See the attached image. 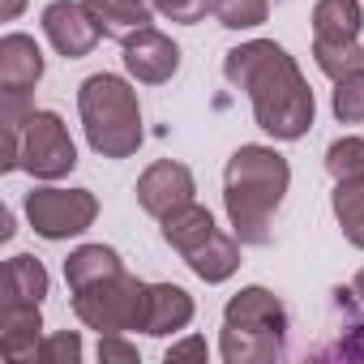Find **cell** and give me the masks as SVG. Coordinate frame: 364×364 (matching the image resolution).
<instances>
[{"label": "cell", "instance_id": "cell-1", "mask_svg": "<svg viewBox=\"0 0 364 364\" xmlns=\"http://www.w3.org/2000/svg\"><path fill=\"white\" fill-rule=\"evenodd\" d=\"M223 77L232 90L249 95L253 120L266 137H274V141L309 137V129L317 120V99H313V86L304 82L296 56L283 43H274V39L236 43L223 56Z\"/></svg>", "mask_w": 364, "mask_h": 364}, {"label": "cell", "instance_id": "cell-2", "mask_svg": "<svg viewBox=\"0 0 364 364\" xmlns=\"http://www.w3.org/2000/svg\"><path fill=\"white\" fill-rule=\"evenodd\" d=\"M291 193V163L266 146V141H245L232 150L223 167V210L240 245L266 249L274 240V215Z\"/></svg>", "mask_w": 364, "mask_h": 364}, {"label": "cell", "instance_id": "cell-3", "mask_svg": "<svg viewBox=\"0 0 364 364\" xmlns=\"http://www.w3.org/2000/svg\"><path fill=\"white\" fill-rule=\"evenodd\" d=\"M77 116L86 146L99 159H133L146 141L137 82L124 73H90L77 86Z\"/></svg>", "mask_w": 364, "mask_h": 364}, {"label": "cell", "instance_id": "cell-4", "mask_svg": "<svg viewBox=\"0 0 364 364\" xmlns=\"http://www.w3.org/2000/svg\"><path fill=\"white\" fill-rule=\"evenodd\" d=\"M287 304L262 287L249 283L223 304V334H219V355L223 364H270L287 355Z\"/></svg>", "mask_w": 364, "mask_h": 364}, {"label": "cell", "instance_id": "cell-5", "mask_svg": "<svg viewBox=\"0 0 364 364\" xmlns=\"http://www.w3.org/2000/svg\"><path fill=\"white\" fill-rule=\"evenodd\" d=\"M146 287H150L146 279L120 270L116 279L73 291V317L95 334H133V330H141Z\"/></svg>", "mask_w": 364, "mask_h": 364}, {"label": "cell", "instance_id": "cell-6", "mask_svg": "<svg viewBox=\"0 0 364 364\" xmlns=\"http://www.w3.org/2000/svg\"><path fill=\"white\" fill-rule=\"evenodd\" d=\"M22 215L26 223L35 228V236L52 240V245H65V240H77L95 228L99 219V198L90 189H65L60 180L56 185H39L22 198Z\"/></svg>", "mask_w": 364, "mask_h": 364}, {"label": "cell", "instance_id": "cell-7", "mask_svg": "<svg viewBox=\"0 0 364 364\" xmlns=\"http://www.w3.org/2000/svg\"><path fill=\"white\" fill-rule=\"evenodd\" d=\"M73 167H77V141H73L65 116L52 107H39L22 129V171L31 180L56 185Z\"/></svg>", "mask_w": 364, "mask_h": 364}, {"label": "cell", "instance_id": "cell-8", "mask_svg": "<svg viewBox=\"0 0 364 364\" xmlns=\"http://www.w3.org/2000/svg\"><path fill=\"white\" fill-rule=\"evenodd\" d=\"M120 65L137 86H163L180 73V43L159 26H146L120 43Z\"/></svg>", "mask_w": 364, "mask_h": 364}, {"label": "cell", "instance_id": "cell-9", "mask_svg": "<svg viewBox=\"0 0 364 364\" xmlns=\"http://www.w3.org/2000/svg\"><path fill=\"white\" fill-rule=\"evenodd\" d=\"M137 206L150 215V219H167L176 206H185L198 198V180L185 163H176V159H154L141 176H137Z\"/></svg>", "mask_w": 364, "mask_h": 364}, {"label": "cell", "instance_id": "cell-10", "mask_svg": "<svg viewBox=\"0 0 364 364\" xmlns=\"http://www.w3.org/2000/svg\"><path fill=\"white\" fill-rule=\"evenodd\" d=\"M39 26H43V39L52 43V52L65 56V60L90 56L99 48V39H103V31L95 26V18L86 14L82 0H52L43 9V18H39Z\"/></svg>", "mask_w": 364, "mask_h": 364}, {"label": "cell", "instance_id": "cell-11", "mask_svg": "<svg viewBox=\"0 0 364 364\" xmlns=\"http://www.w3.org/2000/svg\"><path fill=\"white\" fill-rule=\"evenodd\" d=\"M198 317L193 296L180 283H150L146 287V313H141V334L150 338H176L185 334Z\"/></svg>", "mask_w": 364, "mask_h": 364}, {"label": "cell", "instance_id": "cell-12", "mask_svg": "<svg viewBox=\"0 0 364 364\" xmlns=\"http://www.w3.org/2000/svg\"><path fill=\"white\" fill-rule=\"evenodd\" d=\"M48 73V56L35 35L9 31L0 35V90H35Z\"/></svg>", "mask_w": 364, "mask_h": 364}, {"label": "cell", "instance_id": "cell-13", "mask_svg": "<svg viewBox=\"0 0 364 364\" xmlns=\"http://www.w3.org/2000/svg\"><path fill=\"white\" fill-rule=\"evenodd\" d=\"M43 343V313L39 304H5L0 317V347L14 364H35Z\"/></svg>", "mask_w": 364, "mask_h": 364}, {"label": "cell", "instance_id": "cell-14", "mask_svg": "<svg viewBox=\"0 0 364 364\" xmlns=\"http://www.w3.org/2000/svg\"><path fill=\"white\" fill-rule=\"evenodd\" d=\"M159 232H163V245H167V249H176L180 257H189L198 245H206V240L219 232V223H215V215L193 198V202H185V206H176L167 219H159Z\"/></svg>", "mask_w": 364, "mask_h": 364}, {"label": "cell", "instance_id": "cell-15", "mask_svg": "<svg viewBox=\"0 0 364 364\" xmlns=\"http://www.w3.org/2000/svg\"><path fill=\"white\" fill-rule=\"evenodd\" d=\"M86 14L95 18V26L103 31V39L124 43L129 35L154 26V5L150 0H82Z\"/></svg>", "mask_w": 364, "mask_h": 364}, {"label": "cell", "instance_id": "cell-16", "mask_svg": "<svg viewBox=\"0 0 364 364\" xmlns=\"http://www.w3.org/2000/svg\"><path fill=\"white\" fill-rule=\"evenodd\" d=\"M240 249H245V245H240V236L219 228L206 245H198V249L185 257V266H189L206 287H219V283H228V279L240 270Z\"/></svg>", "mask_w": 364, "mask_h": 364}, {"label": "cell", "instance_id": "cell-17", "mask_svg": "<svg viewBox=\"0 0 364 364\" xmlns=\"http://www.w3.org/2000/svg\"><path fill=\"white\" fill-rule=\"evenodd\" d=\"M124 270V257L112 249V245H77L69 249L65 257V283H69V296L82 291V287H95L103 279H116Z\"/></svg>", "mask_w": 364, "mask_h": 364}, {"label": "cell", "instance_id": "cell-18", "mask_svg": "<svg viewBox=\"0 0 364 364\" xmlns=\"http://www.w3.org/2000/svg\"><path fill=\"white\" fill-rule=\"evenodd\" d=\"M52 291V274L35 253H14L5 262V304H43Z\"/></svg>", "mask_w": 364, "mask_h": 364}, {"label": "cell", "instance_id": "cell-19", "mask_svg": "<svg viewBox=\"0 0 364 364\" xmlns=\"http://www.w3.org/2000/svg\"><path fill=\"white\" fill-rule=\"evenodd\" d=\"M330 210L343 228V240L351 249H364V171L334 180V193H330Z\"/></svg>", "mask_w": 364, "mask_h": 364}, {"label": "cell", "instance_id": "cell-20", "mask_svg": "<svg viewBox=\"0 0 364 364\" xmlns=\"http://www.w3.org/2000/svg\"><path fill=\"white\" fill-rule=\"evenodd\" d=\"M364 5L360 0H317L313 5V39H360Z\"/></svg>", "mask_w": 364, "mask_h": 364}, {"label": "cell", "instance_id": "cell-21", "mask_svg": "<svg viewBox=\"0 0 364 364\" xmlns=\"http://www.w3.org/2000/svg\"><path fill=\"white\" fill-rule=\"evenodd\" d=\"M313 65L330 82H343L364 69V48L360 39H313Z\"/></svg>", "mask_w": 364, "mask_h": 364}, {"label": "cell", "instance_id": "cell-22", "mask_svg": "<svg viewBox=\"0 0 364 364\" xmlns=\"http://www.w3.org/2000/svg\"><path fill=\"white\" fill-rule=\"evenodd\" d=\"M210 18L223 31H257L270 22V0H215Z\"/></svg>", "mask_w": 364, "mask_h": 364}, {"label": "cell", "instance_id": "cell-23", "mask_svg": "<svg viewBox=\"0 0 364 364\" xmlns=\"http://www.w3.org/2000/svg\"><path fill=\"white\" fill-rule=\"evenodd\" d=\"M326 171L330 180H347L364 171V137L360 133H343L326 146Z\"/></svg>", "mask_w": 364, "mask_h": 364}, {"label": "cell", "instance_id": "cell-24", "mask_svg": "<svg viewBox=\"0 0 364 364\" xmlns=\"http://www.w3.org/2000/svg\"><path fill=\"white\" fill-rule=\"evenodd\" d=\"M330 112H334L338 124H364V69L351 73V77H343V82H334Z\"/></svg>", "mask_w": 364, "mask_h": 364}, {"label": "cell", "instance_id": "cell-25", "mask_svg": "<svg viewBox=\"0 0 364 364\" xmlns=\"http://www.w3.org/2000/svg\"><path fill=\"white\" fill-rule=\"evenodd\" d=\"M82 355H86L82 330H52L39 343V364H82Z\"/></svg>", "mask_w": 364, "mask_h": 364}, {"label": "cell", "instance_id": "cell-26", "mask_svg": "<svg viewBox=\"0 0 364 364\" xmlns=\"http://www.w3.org/2000/svg\"><path fill=\"white\" fill-rule=\"evenodd\" d=\"M150 5H154L159 18H167V22H176V26H198V22L210 14L215 0H150Z\"/></svg>", "mask_w": 364, "mask_h": 364}, {"label": "cell", "instance_id": "cell-27", "mask_svg": "<svg viewBox=\"0 0 364 364\" xmlns=\"http://www.w3.org/2000/svg\"><path fill=\"white\" fill-rule=\"evenodd\" d=\"M95 355H99V364H141L137 347H133L124 334H99Z\"/></svg>", "mask_w": 364, "mask_h": 364}, {"label": "cell", "instance_id": "cell-28", "mask_svg": "<svg viewBox=\"0 0 364 364\" xmlns=\"http://www.w3.org/2000/svg\"><path fill=\"white\" fill-rule=\"evenodd\" d=\"M167 364H180V360H210V343L202 338V334H185V338H171V347H167V355H163Z\"/></svg>", "mask_w": 364, "mask_h": 364}, {"label": "cell", "instance_id": "cell-29", "mask_svg": "<svg viewBox=\"0 0 364 364\" xmlns=\"http://www.w3.org/2000/svg\"><path fill=\"white\" fill-rule=\"evenodd\" d=\"M334 351H338L343 360H364V317L347 326V338H338Z\"/></svg>", "mask_w": 364, "mask_h": 364}, {"label": "cell", "instance_id": "cell-30", "mask_svg": "<svg viewBox=\"0 0 364 364\" xmlns=\"http://www.w3.org/2000/svg\"><path fill=\"white\" fill-rule=\"evenodd\" d=\"M26 5L31 0H0V22H18L26 14Z\"/></svg>", "mask_w": 364, "mask_h": 364}, {"label": "cell", "instance_id": "cell-31", "mask_svg": "<svg viewBox=\"0 0 364 364\" xmlns=\"http://www.w3.org/2000/svg\"><path fill=\"white\" fill-rule=\"evenodd\" d=\"M14 232H18V215L5 210V215H0V240H14Z\"/></svg>", "mask_w": 364, "mask_h": 364}, {"label": "cell", "instance_id": "cell-32", "mask_svg": "<svg viewBox=\"0 0 364 364\" xmlns=\"http://www.w3.org/2000/svg\"><path fill=\"white\" fill-rule=\"evenodd\" d=\"M351 291H355V300L364 304V270H355V279H351Z\"/></svg>", "mask_w": 364, "mask_h": 364}]
</instances>
